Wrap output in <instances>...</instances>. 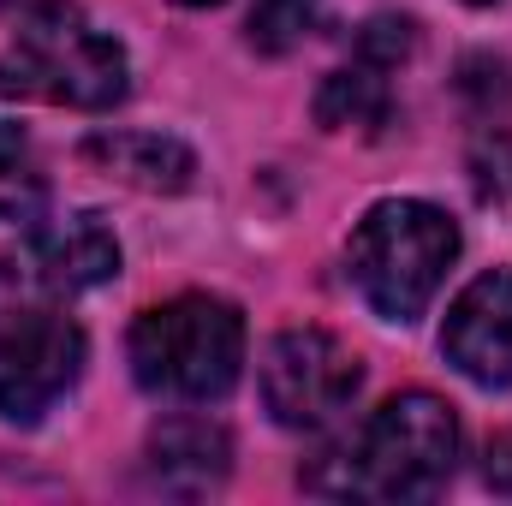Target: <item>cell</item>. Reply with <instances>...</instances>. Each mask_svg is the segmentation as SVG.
Segmentation results:
<instances>
[{
  "label": "cell",
  "instance_id": "6da1fadb",
  "mask_svg": "<svg viewBox=\"0 0 512 506\" xmlns=\"http://www.w3.org/2000/svg\"><path fill=\"white\" fill-rule=\"evenodd\" d=\"M126 90V48L66 0H42L36 12H24L12 48L0 54V96L6 102H54V108L102 114V108L126 102Z\"/></svg>",
  "mask_w": 512,
  "mask_h": 506
},
{
  "label": "cell",
  "instance_id": "7a4b0ae2",
  "mask_svg": "<svg viewBox=\"0 0 512 506\" xmlns=\"http://www.w3.org/2000/svg\"><path fill=\"white\" fill-rule=\"evenodd\" d=\"M245 370V316L227 298L179 292L131 322V376L155 399L209 405Z\"/></svg>",
  "mask_w": 512,
  "mask_h": 506
},
{
  "label": "cell",
  "instance_id": "3957f363",
  "mask_svg": "<svg viewBox=\"0 0 512 506\" xmlns=\"http://www.w3.org/2000/svg\"><path fill=\"white\" fill-rule=\"evenodd\" d=\"M459 256V227L447 209L417 197H387L352 227V280L382 322H417Z\"/></svg>",
  "mask_w": 512,
  "mask_h": 506
},
{
  "label": "cell",
  "instance_id": "277c9868",
  "mask_svg": "<svg viewBox=\"0 0 512 506\" xmlns=\"http://www.w3.org/2000/svg\"><path fill=\"white\" fill-rule=\"evenodd\" d=\"M346 465H352L346 489H358L370 501H429L447 489V477L459 465V417L447 399H435L423 387L393 393L364 423V441Z\"/></svg>",
  "mask_w": 512,
  "mask_h": 506
},
{
  "label": "cell",
  "instance_id": "5b68a950",
  "mask_svg": "<svg viewBox=\"0 0 512 506\" xmlns=\"http://www.w3.org/2000/svg\"><path fill=\"white\" fill-rule=\"evenodd\" d=\"M84 328L60 310H6L0 316V417L42 423L84 376Z\"/></svg>",
  "mask_w": 512,
  "mask_h": 506
},
{
  "label": "cell",
  "instance_id": "8992f818",
  "mask_svg": "<svg viewBox=\"0 0 512 506\" xmlns=\"http://www.w3.org/2000/svg\"><path fill=\"white\" fill-rule=\"evenodd\" d=\"M358 387H364V364L328 328H286L262 352V405L286 429H322V423H334L352 405Z\"/></svg>",
  "mask_w": 512,
  "mask_h": 506
},
{
  "label": "cell",
  "instance_id": "52a82bcc",
  "mask_svg": "<svg viewBox=\"0 0 512 506\" xmlns=\"http://www.w3.org/2000/svg\"><path fill=\"white\" fill-rule=\"evenodd\" d=\"M441 352L477 387H512V268L477 274L441 328Z\"/></svg>",
  "mask_w": 512,
  "mask_h": 506
},
{
  "label": "cell",
  "instance_id": "ba28073f",
  "mask_svg": "<svg viewBox=\"0 0 512 506\" xmlns=\"http://www.w3.org/2000/svg\"><path fill=\"white\" fill-rule=\"evenodd\" d=\"M30 268L48 292H90V286L120 274V239L96 209H78V215H60V221L36 227Z\"/></svg>",
  "mask_w": 512,
  "mask_h": 506
},
{
  "label": "cell",
  "instance_id": "9c48e42d",
  "mask_svg": "<svg viewBox=\"0 0 512 506\" xmlns=\"http://www.w3.org/2000/svg\"><path fill=\"white\" fill-rule=\"evenodd\" d=\"M233 471V441L209 417H167L149 435V477L167 495H209Z\"/></svg>",
  "mask_w": 512,
  "mask_h": 506
},
{
  "label": "cell",
  "instance_id": "30bf717a",
  "mask_svg": "<svg viewBox=\"0 0 512 506\" xmlns=\"http://www.w3.org/2000/svg\"><path fill=\"white\" fill-rule=\"evenodd\" d=\"M84 161H96L120 185L167 191V197L197 179V155L179 137H161V131H102V137L84 143Z\"/></svg>",
  "mask_w": 512,
  "mask_h": 506
},
{
  "label": "cell",
  "instance_id": "8fae6325",
  "mask_svg": "<svg viewBox=\"0 0 512 506\" xmlns=\"http://www.w3.org/2000/svg\"><path fill=\"white\" fill-rule=\"evenodd\" d=\"M393 114V96H387V72L358 60V66H340L322 78L316 90V120L328 131H382Z\"/></svg>",
  "mask_w": 512,
  "mask_h": 506
},
{
  "label": "cell",
  "instance_id": "7c38bea8",
  "mask_svg": "<svg viewBox=\"0 0 512 506\" xmlns=\"http://www.w3.org/2000/svg\"><path fill=\"white\" fill-rule=\"evenodd\" d=\"M42 203H48V179L30 137L18 126H0V221H36Z\"/></svg>",
  "mask_w": 512,
  "mask_h": 506
},
{
  "label": "cell",
  "instance_id": "4fadbf2b",
  "mask_svg": "<svg viewBox=\"0 0 512 506\" xmlns=\"http://www.w3.org/2000/svg\"><path fill=\"white\" fill-rule=\"evenodd\" d=\"M316 6L322 0H256L251 6V48L256 54H286V48H298L304 36H310V24H316Z\"/></svg>",
  "mask_w": 512,
  "mask_h": 506
},
{
  "label": "cell",
  "instance_id": "5bb4252c",
  "mask_svg": "<svg viewBox=\"0 0 512 506\" xmlns=\"http://www.w3.org/2000/svg\"><path fill=\"white\" fill-rule=\"evenodd\" d=\"M471 179H477V197H483L489 209L512 215V143L507 137H483V143H477Z\"/></svg>",
  "mask_w": 512,
  "mask_h": 506
},
{
  "label": "cell",
  "instance_id": "9a60e30c",
  "mask_svg": "<svg viewBox=\"0 0 512 506\" xmlns=\"http://www.w3.org/2000/svg\"><path fill=\"white\" fill-rule=\"evenodd\" d=\"M411 48H417V24L411 18H370L364 36H358V54L370 66H382V72H393L399 60H411Z\"/></svg>",
  "mask_w": 512,
  "mask_h": 506
},
{
  "label": "cell",
  "instance_id": "2e32d148",
  "mask_svg": "<svg viewBox=\"0 0 512 506\" xmlns=\"http://www.w3.org/2000/svg\"><path fill=\"white\" fill-rule=\"evenodd\" d=\"M179 6H221V0H179Z\"/></svg>",
  "mask_w": 512,
  "mask_h": 506
},
{
  "label": "cell",
  "instance_id": "e0dca14e",
  "mask_svg": "<svg viewBox=\"0 0 512 506\" xmlns=\"http://www.w3.org/2000/svg\"><path fill=\"white\" fill-rule=\"evenodd\" d=\"M471 6H489V0H471Z\"/></svg>",
  "mask_w": 512,
  "mask_h": 506
}]
</instances>
